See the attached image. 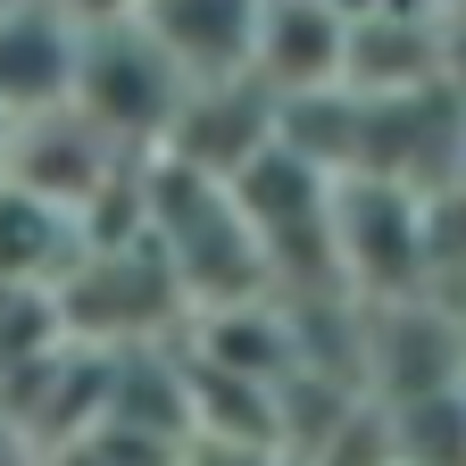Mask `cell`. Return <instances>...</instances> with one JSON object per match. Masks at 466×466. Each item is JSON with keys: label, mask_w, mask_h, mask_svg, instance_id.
Instances as JSON below:
<instances>
[{"label": "cell", "mask_w": 466, "mask_h": 466, "mask_svg": "<svg viewBox=\"0 0 466 466\" xmlns=\"http://www.w3.org/2000/svg\"><path fill=\"white\" fill-rule=\"evenodd\" d=\"M192 76L175 67V50L142 25V17H84V58H76V108L100 116L116 142L158 150L175 134Z\"/></svg>", "instance_id": "cell-1"}, {"label": "cell", "mask_w": 466, "mask_h": 466, "mask_svg": "<svg viewBox=\"0 0 466 466\" xmlns=\"http://www.w3.org/2000/svg\"><path fill=\"white\" fill-rule=\"evenodd\" d=\"M116 150H126V142H116L100 116H84L76 100H58V108L17 116L0 175H17V184H34V192H50V200H67V208L92 217V200L126 175V167H116Z\"/></svg>", "instance_id": "cell-2"}, {"label": "cell", "mask_w": 466, "mask_h": 466, "mask_svg": "<svg viewBox=\"0 0 466 466\" xmlns=\"http://www.w3.org/2000/svg\"><path fill=\"white\" fill-rule=\"evenodd\" d=\"M76 58H84V17L67 0H9L0 9V108L34 116L76 100Z\"/></svg>", "instance_id": "cell-3"}, {"label": "cell", "mask_w": 466, "mask_h": 466, "mask_svg": "<svg viewBox=\"0 0 466 466\" xmlns=\"http://www.w3.org/2000/svg\"><path fill=\"white\" fill-rule=\"evenodd\" d=\"M192 84L208 76H242L258 67V25H267V0H142L134 9Z\"/></svg>", "instance_id": "cell-4"}, {"label": "cell", "mask_w": 466, "mask_h": 466, "mask_svg": "<svg viewBox=\"0 0 466 466\" xmlns=\"http://www.w3.org/2000/svg\"><path fill=\"white\" fill-rule=\"evenodd\" d=\"M84 250H92L84 208L17 184V175H0V283H50L58 291Z\"/></svg>", "instance_id": "cell-5"}, {"label": "cell", "mask_w": 466, "mask_h": 466, "mask_svg": "<svg viewBox=\"0 0 466 466\" xmlns=\"http://www.w3.org/2000/svg\"><path fill=\"white\" fill-rule=\"evenodd\" d=\"M350 67V17L333 0H267L258 25V76L275 92H317Z\"/></svg>", "instance_id": "cell-6"}, {"label": "cell", "mask_w": 466, "mask_h": 466, "mask_svg": "<svg viewBox=\"0 0 466 466\" xmlns=\"http://www.w3.org/2000/svg\"><path fill=\"white\" fill-rule=\"evenodd\" d=\"M67 9H76V17H134L142 0H67Z\"/></svg>", "instance_id": "cell-7"}, {"label": "cell", "mask_w": 466, "mask_h": 466, "mask_svg": "<svg viewBox=\"0 0 466 466\" xmlns=\"http://www.w3.org/2000/svg\"><path fill=\"white\" fill-rule=\"evenodd\" d=\"M0 9H9V0H0Z\"/></svg>", "instance_id": "cell-8"}]
</instances>
